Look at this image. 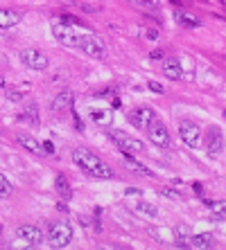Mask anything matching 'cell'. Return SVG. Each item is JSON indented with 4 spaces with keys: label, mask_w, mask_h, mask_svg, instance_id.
Listing matches in <instances>:
<instances>
[{
    "label": "cell",
    "mask_w": 226,
    "mask_h": 250,
    "mask_svg": "<svg viewBox=\"0 0 226 250\" xmlns=\"http://www.w3.org/2000/svg\"><path fill=\"white\" fill-rule=\"evenodd\" d=\"M147 135H149V142L156 145V146H161V149H165V146L172 145L170 133H167V126H163L158 120H154V122L147 126Z\"/></svg>",
    "instance_id": "8992f818"
},
{
    "label": "cell",
    "mask_w": 226,
    "mask_h": 250,
    "mask_svg": "<svg viewBox=\"0 0 226 250\" xmlns=\"http://www.w3.org/2000/svg\"><path fill=\"white\" fill-rule=\"evenodd\" d=\"M125 196L127 198H131V196H143V192H140V189H136V187H127V189H125Z\"/></svg>",
    "instance_id": "1f68e13d"
},
{
    "label": "cell",
    "mask_w": 226,
    "mask_h": 250,
    "mask_svg": "<svg viewBox=\"0 0 226 250\" xmlns=\"http://www.w3.org/2000/svg\"><path fill=\"white\" fill-rule=\"evenodd\" d=\"M145 39H147V41H158V29L147 27L145 29Z\"/></svg>",
    "instance_id": "f546056e"
},
{
    "label": "cell",
    "mask_w": 226,
    "mask_h": 250,
    "mask_svg": "<svg viewBox=\"0 0 226 250\" xmlns=\"http://www.w3.org/2000/svg\"><path fill=\"white\" fill-rule=\"evenodd\" d=\"M203 142H206L203 146H206L208 153H213V156H220V153L224 151V135H222V131L217 126H210L208 131H206Z\"/></svg>",
    "instance_id": "ba28073f"
},
{
    "label": "cell",
    "mask_w": 226,
    "mask_h": 250,
    "mask_svg": "<svg viewBox=\"0 0 226 250\" xmlns=\"http://www.w3.org/2000/svg\"><path fill=\"white\" fill-rule=\"evenodd\" d=\"M0 88H5V77L0 75Z\"/></svg>",
    "instance_id": "d590c367"
},
{
    "label": "cell",
    "mask_w": 226,
    "mask_h": 250,
    "mask_svg": "<svg viewBox=\"0 0 226 250\" xmlns=\"http://www.w3.org/2000/svg\"><path fill=\"white\" fill-rule=\"evenodd\" d=\"M179 135H181V140H183L190 149H202L203 146L202 126L197 122H192V120H181V122H179Z\"/></svg>",
    "instance_id": "7a4b0ae2"
},
{
    "label": "cell",
    "mask_w": 226,
    "mask_h": 250,
    "mask_svg": "<svg viewBox=\"0 0 226 250\" xmlns=\"http://www.w3.org/2000/svg\"><path fill=\"white\" fill-rule=\"evenodd\" d=\"M174 18H177V23L181 25V27H188V29H197L203 25L202 18L192 16V14H188L185 9H177V12H174Z\"/></svg>",
    "instance_id": "9a60e30c"
},
{
    "label": "cell",
    "mask_w": 226,
    "mask_h": 250,
    "mask_svg": "<svg viewBox=\"0 0 226 250\" xmlns=\"http://www.w3.org/2000/svg\"><path fill=\"white\" fill-rule=\"evenodd\" d=\"M43 149H45V153H54V145L50 142V140H45V142H43Z\"/></svg>",
    "instance_id": "836d02e7"
},
{
    "label": "cell",
    "mask_w": 226,
    "mask_h": 250,
    "mask_svg": "<svg viewBox=\"0 0 226 250\" xmlns=\"http://www.w3.org/2000/svg\"><path fill=\"white\" fill-rule=\"evenodd\" d=\"M21 61H23L27 68L32 70H45L48 68V57L41 52V50H34V47H27V50H23L21 52Z\"/></svg>",
    "instance_id": "52a82bcc"
},
{
    "label": "cell",
    "mask_w": 226,
    "mask_h": 250,
    "mask_svg": "<svg viewBox=\"0 0 226 250\" xmlns=\"http://www.w3.org/2000/svg\"><path fill=\"white\" fill-rule=\"evenodd\" d=\"M131 209H134L138 216H143V219H156V216H158V209H156V205L143 201V196H138L136 201L131 203Z\"/></svg>",
    "instance_id": "4fadbf2b"
},
{
    "label": "cell",
    "mask_w": 226,
    "mask_h": 250,
    "mask_svg": "<svg viewBox=\"0 0 226 250\" xmlns=\"http://www.w3.org/2000/svg\"><path fill=\"white\" fill-rule=\"evenodd\" d=\"M90 120H93L97 126H111L113 113L109 111V108H95V111H90Z\"/></svg>",
    "instance_id": "44dd1931"
},
{
    "label": "cell",
    "mask_w": 226,
    "mask_h": 250,
    "mask_svg": "<svg viewBox=\"0 0 226 250\" xmlns=\"http://www.w3.org/2000/svg\"><path fill=\"white\" fill-rule=\"evenodd\" d=\"M147 88L152 90V93H156V95H163V93H165V88H163L158 82H147Z\"/></svg>",
    "instance_id": "f1b7e54d"
},
{
    "label": "cell",
    "mask_w": 226,
    "mask_h": 250,
    "mask_svg": "<svg viewBox=\"0 0 226 250\" xmlns=\"http://www.w3.org/2000/svg\"><path fill=\"white\" fill-rule=\"evenodd\" d=\"M217 246V241L213 239L210 232H203V234H192L190 239V248H197V250H210Z\"/></svg>",
    "instance_id": "ac0fdd59"
},
{
    "label": "cell",
    "mask_w": 226,
    "mask_h": 250,
    "mask_svg": "<svg viewBox=\"0 0 226 250\" xmlns=\"http://www.w3.org/2000/svg\"><path fill=\"white\" fill-rule=\"evenodd\" d=\"M52 34L61 45H68V47H79V41H82V36L75 34L72 25H66V23H61V21L52 25Z\"/></svg>",
    "instance_id": "277c9868"
},
{
    "label": "cell",
    "mask_w": 226,
    "mask_h": 250,
    "mask_svg": "<svg viewBox=\"0 0 226 250\" xmlns=\"http://www.w3.org/2000/svg\"><path fill=\"white\" fill-rule=\"evenodd\" d=\"M48 241L52 248H66V246L72 241V228L66 221L52 223V226H50V232H48Z\"/></svg>",
    "instance_id": "3957f363"
},
{
    "label": "cell",
    "mask_w": 226,
    "mask_h": 250,
    "mask_svg": "<svg viewBox=\"0 0 226 250\" xmlns=\"http://www.w3.org/2000/svg\"><path fill=\"white\" fill-rule=\"evenodd\" d=\"M161 194H163V196H167V198H172V201H181V198H183L181 194L177 192V189H170V187H165Z\"/></svg>",
    "instance_id": "83f0119b"
},
{
    "label": "cell",
    "mask_w": 226,
    "mask_h": 250,
    "mask_svg": "<svg viewBox=\"0 0 226 250\" xmlns=\"http://www.w3.org/2000/svg\"><path fill=\"white\" fill-rule=\"evenodd\" d=\"M14 194V187H12V183L7 181L5 176L0 174V201H2V198H9Z\"/></svg>",
    "instance_id": "cb8c5ba5"
},
{
    "label": "cell",
    "mask_w": 226,
    "mask_h": 250,
    "mask_svg": "<svg viewBox=\"0 0 226 250\" xmlns=\"http://www.w3.org/2000/svg\"><path fill=\"white\" fill-rule=\"evenodd\" d=\"M156 120L154 111L152 108H145V106H140V108H134V111L129 113V122L134 124L136 128H147L149 124Z\"/></svg>",
    "instance_id": "30bf717a"
},
{
    "label": "cell",
    "mask_w": 226,
    "mask_h": 250,
    "mask_svg": "<svg viewBox=\"0 0 226 250\" xmlns=\"http://www.w3.org/2000/svg\"><path fill=\"white\" fill-rule=\"evenodd\" d=\"M163 75H165L167 79H172V82H181V79H183L181 63H179L177 59H165V61H163Z\"/></svg>",
    "instance_id": "2e32d148"
},
{
    "label": "cell",
    "mask_w": 226,
    "mask_h": 250,
    "mask_svg": "<svg viewBox=\"0 0 226 250\" xmlns=\"http://www.w3.org/2000/svg\"><path fill=\"white\" fill-rule=\"evenodd\" d=\"M16 140H18V145H23V149H27V151L34 153V156H43V153H45V149H43V142H39V140L32 138V135L21 133Z\"/></svg>",
    "instance_id": "5bb4252c"
},
{
    "label": "cell",
    "mask_w": 226,
    "mask_h": 250,
    "mask_svg": "<svg viewBox=\"0 0 226 250\" xmlns=\"http://www.w3.org/2000/svg\"><path fill=\"white\" fill-rule=\"evenodd\" d=\"M149 57H152V59H163V57H165V52H163V50H154Z\"/></svg>",
    "instance_id": "e575fe53"
},
{
    "label": "cell",
    "mask_w": 226,
    "mask_h": 250,
    "mask_svg": "<svg viewBox=\"0 0 226 250\" xmlns=\"http://www.w3.org/2000/svg\"><path fill=\"white\" fill-rule=\"evenodd\" d=\"M224 117H226V111H224Z\"/></svg>",
    "instance_id": "74e56055"
},
{
    "label": "cell",
    "mask_w": 226,
    "mask_h": 250,
    "mask_svg": "<svg viewBox=\"0 0 226 250\" xmlns=\"http://www.w3.org/2000/svg\"><path fill=\"white\" fill-rule=\"evenodd\" d=\"M59 21H61V23H66V25H82V21H79V18H75V16H70V14H61Z\"/></svg>",
    "instance_id": "4316f807"
},
{
    "label": "cell",
    "mask_w": 226,
    "mask_h": 250,
    "mask_svg": "<svg viewBox=\"0 0 226 250\" xmlns=\"http://www.w3.org/2000/svg\"><path fill=\"white\" fill-rule=\"evenodd\" d=\"M23 90L21 88H5V97L9 99V102H21L23 99Z\"/></svg>",
    "instance_id": "484cf974"
},
{
    "label": "cell",
    "mask_w": 226,
    "mask_h": 250,
    "mask_svg": "<svg viewBox=\"0 0 226 250\" xmlns=\"http://www.w3.org/2000/svg\"><path fill=\"white\" fill-rule=\"evenodd\" d=\"M174 237H177V246H179V248H185V246H190V239H192L190 226H185V223H179V226L174 228Z\"/></svg>",
    "instance_id": "d6986e66"
},
{
    "label": "cell",
    "mask_w": 226,
    "mask_h": 250,
    "mask_svg": "<svg viewBox=\"0 0 226 250\" xmlns=\"http://www.w3.org/2000/svg\"><path fill=\"white\" fill-rule=\"evenodd\" d=\"M21 23V14L12 12V9H0V27L7 29V27H14V25Z\"/></svg>",
    "instance_id": "7402d4cb"
},
{
    "label": "cell",
    "mask_w": 226,
    "mask_h": 250,
    "mask_svg": "<svg viewBox=\"0 0 226 250\" xmlns=\"http://www.w3.org/2000/svg\"><path fill=\"white\" fill-rule=\"evenodd\" d=\"M170 2H174V5H179V2H183V0H170Z\"/></svg>",
    "instance_id": "8d00e7d4"
},
{
    "label": "cell",
    "mask_w": 226,
    "mask_h": 250,
    "mask_svg": "<svg viewBox=\"0 0 226 250\" xmlns=\"http://www.w3.org/2000/svg\"><path fill=\"white\" fill-rule=\"evenodd\" d=\"M206 205L217 219H226V201H206Z\"/></svg>",
    "instance_id": "603a6c76"
},
{
    "label": "cell",
    "mask_w": 226,
    "mask_h": 250,
    "mask_svg": "<svg viewBox=\"0 0 226 250\" xmlns=\"http://www.w3.org/2000/svg\"><path fill=\"white\" fill-rule=\"evenodd\" d=\"M79 50L84 54H89V57H95V59H102L104 57V47H102L100 39L93 34H84L82 41H79Z\"/></svg>",
    "instance_id": "9c48e42d"
},
{
    "label": "cell",
    "mask_w": 226,
    "mask_h": 250,
    "mask_svg": "<svg viewBox=\"0 0 226 250\" xmlns=\"http://www.w3.org/2000/svg\"><path fill=\"white\" fill-rule=\"evenodd\" d=\"M115 93V88H102L100 93H97V97H109V95Z\"/></svg>",
    "instance_id": "d6a6232c"
},
{
    "label": "cell",
    "mask_w": 226,
    "mask_h": 250,
    "mask_svg": "<svg viewBox=\"0 0 226 250\" xmlns=\"http://www.w3.org/2000/svg\"><path fill=\"white\" fill-rule=\"evenodd\" d=\"M72 102H75V95H72V90L64 88V90H59V93L54 95V99H52V111H70V108H72Z\"/></svg>",
    "instance_id": "7c38bea8"
},
{
    "label": "cell",
    "mask_w": 226,
    "mask_h": 250,
    "mask_svg": "<svg viewBox=\"0 0 226 250\" xmlns=\"http://www.w3.org/2000/svg\"><path fill=\"white\" fill-rule=\"evenodd\" d=\"M54 189L59 192V198H64V201H70L72 198V187H70V183H68V178H66L64 174H59L57 178H54Z\"/></svg>",
    "instance_id": "ffe728a7"
},
{
    "label": "cell",
    "mask_w": 226,
    "mask_h": 250,
    "mask_svg": "<svg viewBox=\"0 0 226 250\" xmlns=\"http://www.w3.org/2000/svg\"><path fill=\"white\" fill-rule=\"evenodd\" d=\"M72 160L77 163V167L82 169V171H86L89 176H93V178H113V169L109 167L107 163H102V158H97L93 151H89V149H75L72 151Z\"/></svg>",
    "instance_id": "6da1fadb"
},
{
    "label": "cell",
    "mask_w": 226,
    "mask_h": 250,
    "mask_svg": "<svg viewBox=\"0 0 226 250\" xmlns=\"http://www.w3.org/2000/svg\"><path fill=\"white\" fill-rule=\"evenodd\" d=\"M23 120H30L32 124H39V106L30 104L27 108L23 111Z\"/></svg>",
    "instance_id": "d4e9b609"
},
{
    "label": "cell",
    "mask_w": 226,
    "mask_h": 250,
    "mask_svg": "<svg viewBox=\"0 0 226 250\" xmlns=\"http://www.w3.org/2000/svg\"><path fill=\"white\" fill-rule=\"evenodd\" d=\"M16 234L21 239H25L27 244L32 246V248H36V246H41L43 244V232L39 230L36 226H21L16 230Z\"/></svg>",
    "instance_id": "8fae6325"
},
{
    "label": "cell",
    "mask_w": 226,
    "mask_h": 250,
    "mask_svg": "<svg viewBox=\"0 0 226 250\" xmlns=\"http://www.w3.org/2000/svg\"><path fill=\"white\" fill-rule=\"evenodd\" d=\"M111 140L118 145V149L120 151H125V153H140L145 149L143 145H140V140H136V138H131L129 133H125V131H111Z\"/></svg>",
    "instance_id": "5b68a950"
},
{
    "label": "cell",
    "mask_w": 226,
    "mask_h": 250,
    "mask_svg": "<svg viewBox=\"0 0 226 250\" xmlns=\"http://www.w3.org/2000/svg\"><path fill=\"white\" fill-rule=\"evenodd\" d=\"M122 163H125V167L129 169V171H134V174H138V176H149V178L154 176V171H152V169L145 167L143 163H138V160H136L134 156H131V153H125Z\"/></svg>",
    "instance_id": "e0dca14e"
},
{
    "label": "cell",
    "mask_w": 226,
    "mask_h": 250,
    "mask_svg": "<svg viewBox=\"0 0 226 250\" xmlns=\"http://www.w3.org/2000/svg\"><path fill=\"white\" fill-rule=\"evenodd\" d=\"M134 2L140 7H149V9H156V7H158V0H134Z\"/></svg>",
    "instance_id": "4dcf8cb0"
}]
</instances>
